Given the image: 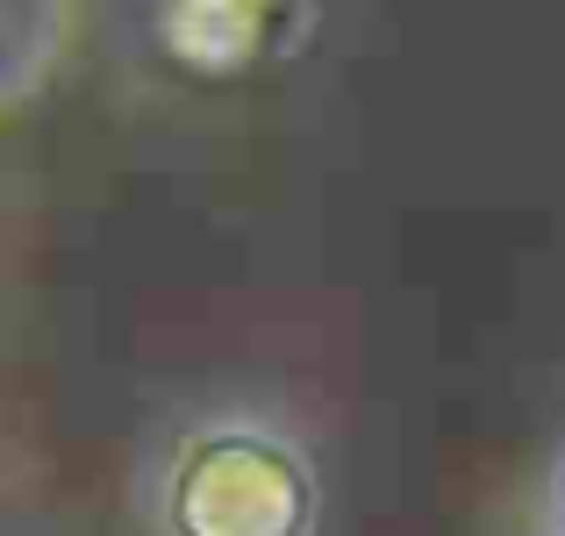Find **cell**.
<instances>
[{
	"label": "cell",
	"instance_id": "cell-2",
	"mask_svg": "<svg viewBox=\"0 0 565 536\" xmlns=\"http://www.w3.org/2000/svg\"><path fill=\"white\" fill-rule=\"evenodd\" d=\"M322 14L330 0H108L122 65L186 100L273 86L316 51Z\"/></svg>",
	"mask_w": 565,
	"mask_h": 536
},
{
	"label": "cell",
	"instance_id": "cell-3",
	"mask_svg": "<svg viewBox=\"0 0 565 536\" xmlns=\"http://www.w3.org/2000/svg\"><path fill=\"white\" fill-rule=\"evenodd\" d=\"M537 536H565V429L544 458V494H537Z\"/></svg>",
	"mask_w": 565,
	"mask_h": 536
},
{
	"label": "cell",
	"instance_id": "cell-1",
	"mask_svg": "<svg viewBox=\"0 0 565 536\" xmlns=\"http://www.w3.org/2000/svg\"><path fill=\"white\" fill-rule=\"evenodd\" d=\"M129 508L143 536H330L337 480L294 400L215 386L143 429Z\"/></svg>",
	"mask_w": 565,
	"mask_h": 536
}]
</instances>
